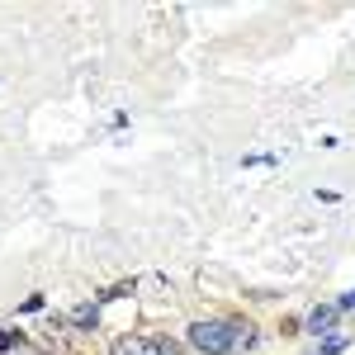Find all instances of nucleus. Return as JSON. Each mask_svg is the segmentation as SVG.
Returning <instances> with one entry per match:
<instances>
[{"label":"nucleus","instance_id":"obj_5","mask_svg":"<svg viewBox=\"0 0 355 355\" xmlns=\"http://www.w3.org/2000/svg\"><path fill=\"white\" fill-rule=\"evenodd\" d=\"M15 341H19V336H15V331H0V351H10V346H15Z\"/></svg>","mask_w":355,"mask_h":355},{"label":"nucleus","instance_id":"obj_4","mask_svg":"<svg viewBox=\"0 0 355 355\" xmlns=\"http://www.w3.org/2000/svg\"><path fill=\"white\" fill-rule=\"evenodd\" d=\"M71 322H76V327H95V322H100V313H95V308H76V313H71Z\"/></svg>","mask_w":355,"mask_h":355},{"label":"nucleus","instance_id":"obj_1","mask_svg":"<svg viewBox=\"0 0 355 355\" xmlns=\"http://www.w3.org/2000/svg\"><path fill=\"white\" fill-rule=\"evenodd\" d=\"M190 346L199 355H227L232 346H237V331H232V322H194Z\"/></svg>","mask_w":355,"mask_h":355},{"label":"nucleus","instance_id":"obj_2","mask_svg":"<svg viewBox=\"0 0 355 355\" xmlns=\"http://www.w3.org/2000/svg\"><path fill=\"white\" fill-rule=\"evenodd\" d=\"M114 355H171V346L152 336H123V341H114Z\"/></svg>","mask_w":355,"mask_h":355},{"label":"nucleus","instance_id":"obj_3","mask_svg":"<svg viewBox=\"0 0 355 355\" xmlns=\"http://www.w3.org/2000/svg\"><path fill=\"white\" fill-rule=\"evenodd\" d=\"M331 322H336V308H313V313H308V327L313 331H327Z\"/></svg>","mask_w":355,"mask_h":355}]
</instances>
